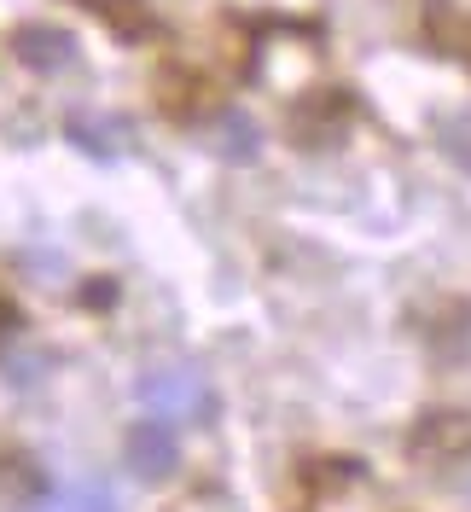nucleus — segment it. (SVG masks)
<instances>
[{"label": "nucleus", "mask_w": 471, "mask_h": 512, "mask_svg": "<svg viewBox=\"0 0 471 512\" xmlns=\"http://www.w3.org/2000/svg\"><path fill=\"white\" fill-rule=\"evenodd\" d=\"M140 402L157 419H210V384L198 367H152L140 379Z\"/></svg>", "instance_id": "1"}, {"label": "nucleus", "mask_w": 471, "mask_h": 512, "mask_svg": "<svg viewBox=\"0 0 471 512\" xmlns=\"http://www.w3.org/2000/svg\"><path fill=\"white\" fill-rule=\"evenodd\" d=\"M175 460H181V448H175L169 419H140V425L128 431V466H134V478L163 483L175 472Z\"/></svg>", "instance_id": "2"}, {"label": "nucleus", "mask_w": 471, "mask_h": 512, "mask_svg": "<svg viewBox=\"0 0 471 512\" xmlns=\"http://www.w3.org/2000/svg\"><path fill=\"white\" fill-rule=\"evenodd\" d=\"M18 59L30 64V70H64V64L76 59V41L64 30H47V24H35V30L18 35Z\"/></svg>", "instance_id": "3"}, {"label": "nucleus", "mask_w": 471, "mask_h": 512, "mask_svg": "<svg viewBox=\"0 0 471 512\" xmlns=\"http://www.w3.org/2000/svg\"><path fill=\"white\" fill-rule=\"evenodd\" d=\"M210 146H216V158H227V163H251L256 152H262V134H256L251 117L227 111V117H216V128H210Z\"/></svg>", "instance_id": "4"}, {"label": "nucleus", "mask_w": 471, "mask_h": 512, "mask_svg": "<svg viewBox=\"0 0 471 512\" xmlns=\"http://www.w3.org/2000/svg\"><path fill=\"white\" fill-rule=\"evenodd\" d=\"M53 512H117V507H111V489L105 483H70L59 501H53Z\"/></svg>", "instance_id": "5"}, {"label": "nucleus", "mask_w": 471, "mask_h": 512, "mask_svg": "<svg viewBox=\"0 0 471 512\" xmlns=\"http://www.w3.org/2000/svg\"><path fill=\"white\" fill-rule=\"evenodd\" d=\"M442 146H448V152H454V158H460V163L471 169V128H466V123L448 128V134H442Z\"/></svg>", "instance_id": "6"}, {"label": "nucleus", "mask_w": 471, "mask_h": 512, "mask_svg": "<svg viewBox=\"0 0 471 512\" xmlns=\"http://www.w3.org/2000/svg\"><path fill=\"white\" fill-rule=\"evenodd\" d=\"M76 6H94V12H111V6H117V0H76Z\"/></svg>", "instance_id": "7"}]
</instances>
